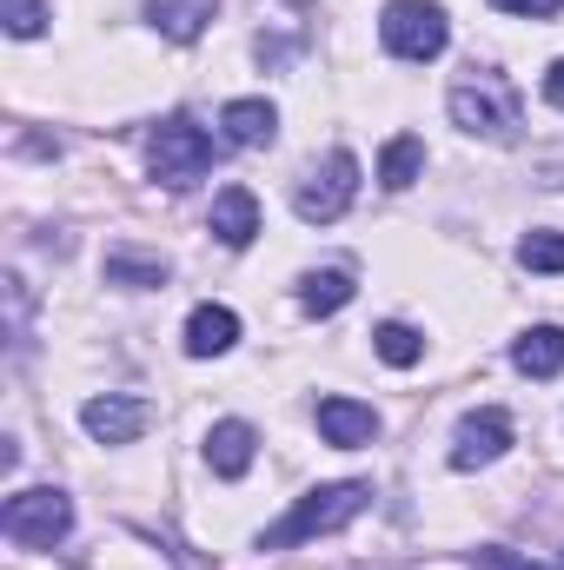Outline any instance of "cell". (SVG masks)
Listing matches in <instances>:
<instances>
[{"instance_id": "cell-8", "label": "cell", "mask_w": 564, "mask_h": 570, "mask_svg": "<svg viewBox=\"0 0 564 570\" xmlns=\"http://www.w3.org/2000/svg\"><path fill=\"white\" fill-rule=\"evenodd\" d=\"M80 425H87V438H100V444H134L153 425V405L146 399H127V392H107V399H87L80 405Z\"/></svg>"}, {"instance_id": "cell-16", "label": "cell", "mask_w": 564, "mask_h": 570, "mask_svg": "<svg viewBox=\"0 0 564 570\" xmlns=\"http://www.w3.org/2000/svg\"><path fill=\"white\" fill-rule=\"evenodd\" d=\"M299 305H305L312 318H332L339 305H352V273H339V266L305 273V279H299Z\"/></svg>"}, {"instance_id": "cell-13", "label": "cell", "mask_w": 564, "mask_h": 570, "mask_svg": "<svg viewBox=\"0 0 564 570\" xmlns=\"http://www.w3.org/2000/svg\"><path fill=\"white\" fill-rule=\"evenodd\" d=\"M213 13H220V0H146V20H153L166 40H179V47L200 40Z\"/></svg>"}, {"instance_id": "cell-19", "label": "cell", "mask_w": 564, "mask_h": 570, "mask_svg": "<svg viewBox=\"0 0 564 570\" xmlns=\"http://www.w3.org/2000/svg\"><path fill=\"white\" fill-rule=\"evenodd\" d=\"M372 352H379L386 365H419V358H425V338L412 332V325H399V318H386V325L372 332Z\"/></svg>"}, {"instance_id": "cell-18", "label": "cell", "mask_w": 564, "mask_h": 570, "mask_svg": "<svg viewBox=\"0 0 564 570\" xmlns=\"http://www.w3.org/2000/svg\"><path fill=\"white\" fill-rule=\"evenodd\" d=\"M419 166H425V140H412V134L386 140V153H379V179H386L392 193H406V186L419 179Z\"/></svg>"}, {"instance_id": "cell-4", "label": "cell", "mask_w": 564, "mask_h": 570, "mask_svg": "<svg viewBox=\"0 0 564 570\" xmlns=\"http://www.w3.org/2000/svg\"><path fill=\"white\" fill-rule=\"evenodd\" d=\"M146 159H153V179L179 193V186L206 179V166H213V134L193 127L186 114H173V120H159V127L146 134Z\"/></svg>"}, {"instance_id": "cell-9", "label": "cell", "mask_w": 564, "mask_h": 570, "mask_svg": "<svg viewBox=\"0 0 564 570\" xmlns=\"http://www.w3.org/2000/svg\"><path fill=\"white\" fill-rule=\"evenodd\" d=\"M253 458H260V431L246 425V419H220V425L206 431V464H213V478H246Z\"/></svg>"}, {"instance_id": "cell-25", "label": "cell", "mask_w": 564, "mask_h": 570, "mask_svg": "<svg viewBox=\"0 0 564 570\" xmlns=\"http://www.w3.org/2000/svg\"><path fill=\"white\" fill-rule=\"evenodd\" d=\"M545 100L564 107V60H552V73H545Z\"/></svg>"}, {"instance_id": "cell-24", "label": "cell", "mask_w": 564, "mask_h": 570, "mask_svg": "<svg viewBox=\"0 0 564 570\" xmlns=\"http://www.w3.org/2000/svg\"><path fill=\"white\" fill-rule=\"evenodd\" d=\"M492 7H498V13H525V20H552L564 0H492Z\"/></svg>"}, {"instance_id": "cell-7", "label": "cell", "mask_w": 564, "mask_h": 570, "mask_svg": "<svg viewBox=\"0 0 564 570\" xmlns=\"http://www.w3.org/2000/svg\"><path fill=\"white\" fill-rule=\"evenodd\" d=\"M505 451H512V419H505L498 405L465 412L458 431H451V471H485V464H498Z\"/></svg>"}, {"instance_id": "cell-14", "label": "cell", "mask_w": 564, "mask_h": 570, "mask_svg": "<svg viewBox=\"0 0 564 570\" xmlns=\"http://www.w3.org/2000/svg\"><path fill=\"white\" fill-rule=\"evenodd\" d=\"M512 365H518L525 379H558L564 372V332L558 325H532V332L512 345Z\"/></svg>"}, {"instance_id": "cell-5", "label": "cell", "mask_w": 564, "mask_h": 570, "mask_svg": "<svg viewBox=\"0 0 564 570\" xmlns=\"http://www.w3.org/2000/svg\"><path fill=\"white\" fill-rule=\"evenodd\" d=\"M359 199V159L339 146V153H325L299 186H292V213L305 219V226H332L346 206Z\"/></svg>"}, {"instance_id": "cell-15", "label": "cell", "mask_w": 564, "mask_h": 570, "mask_svg": "<svg viewBox=\"0 0 564 570\" xmlns=\"http://www.w3.org/2000/svg\"><path fill=\"white\" fill-rule=\"evenodd\" d=\"M220 127H226V140L233 146H273L280 114H273V100H233V107L220 114Z\"/></svg>"}, {"instance_id": "cell-1", "label": "cell", "mask_w": 564, "mask_h": 570, "mask_svg": "<svg viewBox=\"0 0 564 570\" xmlns=\"http://www.w3.org/2000/svg\"><path fill=\"white\" fill-rule=\"evenodd\" d=\"M372 504V484L366 478H346V484H319V491H305L292 511H285L280 524L260 538V551H292V544H312V538H332V531H346L359 511Z\"/></svg>"}, {"instance_id": "cell-2", "label": "cell", "mask_w": 564, "mask_h": 570, "mask_svg": "<svg viewBox=\"0 0 564 570\" xmlns=\"http://www.w3.org/2000/svg\"><path fill=\"white\" fill-rule=\"evenodd\" d=\"M451 120L471 134V140L512 146L525 127V107H518V87L498 73V67H471L458 87H451Z\"/></svg>"}, {"instance_id": "cell-17", "label": "cell", "mask_w": 564, "mask_h": 570, "mask_svg": "<svg viewBox=\"0 0 564 570\" xmlns=\"http://www.w3.org/2000/svg\"><path fill=\"white\" fill-rule=\"evenodd\" d=\"M100 273H107V285H127V292H153V285H166V259H146V253H127V246H114Z\"/></svg>"}, {"instance_id": "cell-12", "label": "cell", "mask_w": 564, "mask_h": 570, "mask_svg": "<svg viewBox=\"0 0 564 570\" xmlns=\"http://www.w3.org/2000/svg\"><path fill=\"white\" fill-rule=\"evenodd\" d=\"M233 345H240V318L226 305H193V318H186V358H220Z\"/></svg>"}, {"instance_id": "cell-21", "label": "cell", "mask_w": 564, "mask_h": 570, "mask_svg": "<svg viewBox=\"0 0 564 570\" xmlns=\"http://www.w3.org/2000/svg\"><path fill=\"white\" fill-rule=\"evenodd\" d=\"M47 13H54L47 0H0V20H7L13 40H33V33L47 27Z\"/></svg>"}, {"instance_id": "cell-11", "label": "cell", "mask_w": 564, "mask_h": 570, "mask_svg": "<svg viewBox=\"0 0 564 570\" xmlns=\"http://www.w3.org/2000/svg\"><path fill=\"white\" fill-rule=\"evenodd\" d=\"M206 226H213V239H220V246H233V253H240V246H253V239H260V199H253L246 186H226V193L213 199V219H206Z\"/></svg>"}, {"instance_id": "cell-6", "label": "cell", "mask_w": 564, "mask_h": 570, "mask_svg": "<svg viewBox=\"0 0 564 570\" xmlns=\"http://www.w3.org/2000/svg\"><path fill=\"white\" fill-rule=\"evenodd\" d=\"M379 40H386V53H399V60H438L445 40H451L445 7H431V0H386Z\"/></svg>"}, {"instance_id": "cell-3", "label": "cell", "mask_w": 564, "mask_h": 570, "mask_svg": "<svg viewBox=\"0 0 564 570\" xmlns=\"http://www.w3.org/2000/svg\"><path fill=\"white\" fill-rule=\"evenodd\" d=\"M0 531H7V544H20V551H54V544L74 531V498L54 491V484L13 491V498L0 504Z\"/></svg>"}, {"instance_id": "cell-23", "label": "cell", "mask_w": 564, "mask_h": 570, "mask_svg": "<svg viewBox=\"0 0 564 570\" xmlns=\"http://www.w3.org/2000/svg\"><path fill=\"white\" fill-rule=\"evenodd\" d=\"M532 173H538V186H564V146H545L532 159Z\"/></svg>"}, {"instance_id": "cell-22", "label": "cell", "mask_w": 564, "mask_h": 570, "mask_svg": "<svg viewBox=\"0 0 564 570\" xmlns=\"http://www.w3.org/2000/svg\"><path fill=\"white\" fill-rule=\"evenodd\" d=\"M471 570H545V564H532L525 551H505V544H478L471 551Z\"/></svg>"}, {"instance_id": "cell-20", "label": "cell", "mask_w": 564, "mask_h": 570, "mask_svg": "<svg viewBox=\"0 0 564 570\" xmlns=\"http://www.w3.org/2000/svg\"><path fill=\"white\" fill-rule=\"evenodd\" d=\"M518 266L525 273H564V233H525L518 239Z\"/></svg>"}, {"instance_id": "cell-26", "label": "cell", "mask_w": 564, "mask_h": 570, "mask_svg": "<svg viewBox=\"0 0 564 570\" xmlns=\"http://www.w3.org/2000/svg\"><path fill=\"white\" fill-rule=\"evenodd\" d=\"M558 570H564V551H558Z\"/></svg>"}, {"instance_id": "cell-10", "label": "cell", "mask_w": 564, "mask_h": 570, "mask_svg": "<svg viewBox=\"0 0 564 570\" xmlns=\"http://www.w3.org/2000/svg\"><path fill=\"white\" fill-rule=\"evenodd\" d=\"M319 438L352 451V444H372L379 438V412L359 405V399H319Z\"/></svg>"}]
</instances>
